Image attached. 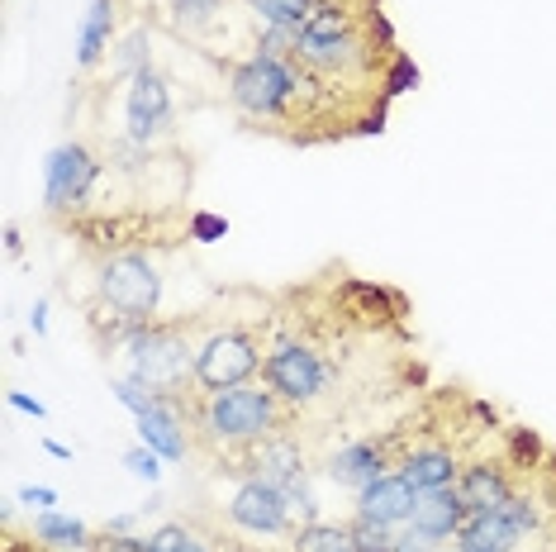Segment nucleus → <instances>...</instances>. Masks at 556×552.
I'll return each mask as SVG.
<instances>
[{"mask_svg":"<svg viewBox=\"0 0 556 552\" xmlns=\"http://www.w3.org/2000/svg\"><path fill=\"white\" fill-rule=\"evenodd\" d=\"M386 467H390V438H362V443H348L343 453H333L328 476H333L338 486H348V491L362 495L376 476H386Z\"/></svg>","mask_w":556,"mask_h":552,"instance_id":"obj_12","label":"nucleus"},{"mask_svg":"<svg viewBox=\"0 0 556 552\" xmlns=\"http://www.w3.org/2000/svg\"><path fill=\"white\" fill-rule=\"evenodd\" d=\"M5 552H34V543H15V538H10V543H5Z\"/></svg>","mask_w":556,"mask_h":552,"instance_id":"obj_28","label":"nucleus"},{"mask_svg":"<svg viewBox=\"0 0 556 552\" xmlns=\"http://www.w3.org/2000/svg\"><path fill=\"white\" fill-rule=\"evenodd\" d=\"M262 376H267V386L286 405H314L333 386V367L309 343H276L267 362H262Z\"/></svg>","mask_w":556,"mask_h":552,"instance_id":"obj_6","label":"nucleus"},{"mask_svg":"<svg viewBox=\"0 0 556 552\" xmlns=\"http://www.w3.org/2000/svg\"><path fill=\"white\" fill-rule=\"evenodd\" d=\"M305 86H314V72L267 53H252L229 72L233 105L252 120H271V124H290L300 115V91Z\"/></svg>","mask_w":556,"mask_h":552,"instance_id":"obj_2","label":"nucleus"},{"mask_svg":"<svg viewBox=\"0 0 556 552\" xmlns=\"http://www.w3.org/2000/svg\"><path fill=\"white\" fill-rule=\"evenodd\" d=\"M457 491L476 514V510H500L504 500L514 495V481H509V472H504L500 462H471V467L457 476Z\"/></svg>","mask_w":556,"mask_h":552,"instance_id":"obj_16","label":"nucleus"},{"mask_svg":"<svg viewBox=\"0 0 556 552\" xmlns=\"http://www.w3.org/2000/svg\"><path fill=\"white\" fill-rule=\"evenodd\" d=\"M262 24H305L314 0H243Z\"/></svg>","mask_w":556,"mask_h":552,"instance_id":"obj_20","label":"nucleus"},{"mask_svg":"<svg viewBox=\"0 0 556 552\" xmlns=\"http://www.w3.org/2000/svg\"><path fill=\"white\" fill-rule=\"evenodd\" d=\"M528 529H538V510L528 495L514 491L500 510H476L471 519L462 524L457 548L462 552H514Z\"/></svg>","mask_w":556,"mask_h":552,"instance_id":"obj_8","label":"nucleus"},{"mask_svg":"<svg viewBox=\"0 0 556 552\" xmlns=\"http://www.w3.org/2000/svg\"><path fill=\"white\" fill-rule=\"evenodd\" d=\"M124 348H129V381L181 405V386L195 381V348L181 324H143L124 338Z\"/></svg>","mask_w":556,"mask_h":552,"instance_id":"obj_4","label":"nucleus"},{"mask_svg":"<svg viewBox=\"0 0 556 552\" xmlns=\"http://www.w3.org/2000/svg\"><path fill=\"white\" fill-rule=\"evenodd\" d=\"M438 552H462V548H457V543H452V548H438Z\"/></svg>","mask_w":556,"mask_h":552,"instance_id":"obj_29","label":"nucleus"},{"mask_svg":"<svg viewBox=\"0 0 556 552\" xmlns=\"http://www.w3.org/2000/svg\"><path fill=\"white\" fill-rule=\"evenodd\" d=\"M442 548V538H433V534H424L419 524H404V529L395 534V552H438Z\"/></svg>","mask_w":556,"mask_h":552,"instance_id":"obj_24","label":"nucleus"},{"mask_svg":"<svg viewBox=\"0 0 556 552\" xmlns=\"http://www.w3.org/2000/svg\"><path fill=\"white\" fill-rule=\"evenodd\" d=\"M34 538H39L43 548H58V552H86V548H91L86 524L62 519V514H53V510H43L39 519H34Z\"/></svg>","mask_w":556,"mask_h":552,"instance_id":"obj_18","label":"nucleus"},{"mask_svg":"<svg viewBox=\"0 0 556 552\" xmlns=\"http://www.w3.org/2000/svg\"><path fill=\"white\" fill-rule=\"evenodd\" d=\"M286 400L271 386H233V391H214L200 405V429L214 443H233V448H257L267 438L281 434L286 424Z\"/></svg>","mask_w":556,"mask_h":552,"instance_id":"obj_3","label":"nucleus"},{"mask_svg":"<svg viewBox=\"0 0 556 552\" xmlns=\"http://www.w3.org/2000/svg\"><path fill=\"white\" fill-rule=\"evenodd\" d=\"M110 34H115V0H91V10H86L81 20V67H91V62L110 48Z\"/></svg>","mask_w":556,"mask_h":552,"instance_id":"obj_17","label":"nucleus"},{"mask_svg":"<svg viewBox=\"0 0 556 552\" xmlns=\"http://www.w3.org/2000/svg\"><path fill=\"white\" fill-rule=\"evenodd\" d=\"M348 529H352L357 552H395V529H390V524H376V519H366V514H357Z\"/></svg>","mask_w":556,"mask_h":552,"instance_id":"obj_21","label":"nucleus"},{"mask_svg":"<svg viewBox=\"0 0 556 552\" xmlns=\"http://www.w3.org/2000/svg\"><path fill=\"white\" fill-rule=\"evenodd\" d=\"M471 519V505L462 500L457 486H442V491H424L414 505V524L433 538H457L462 524Z\"/></svg>","mask_w":556,"mask_h":552,"instance_id":"obj_14","label":"nucleus"},{"mask_svg":"<svg viewBox=\"0 0 556 552\" xmlns=\"http://www.w3.org/2000/svg\"><path fill=\"white\" fill-rule=\"evenodd\" d=\"M162 267L148 253H110L96 267V296L115 319V343H124L143 324H162Z\"/></svg>","mask_w":556,"mask_h":552,"instance_id":"obj_1","label":"nucleus"},{"mask_svg":"<svg viewBox=\"0 0 556 552\" xmlns=\"http://www.w3.org/2000/svg\"><path fill=\"white\" fill-rule=\"evenodd\" d=\"M172 129V86L167 77H157L153 67L134 72L129 91H124V138L129 143H153L157 134Z\"/></svg>","mask_w":556,"mask_h":552,"instance_id":"obj_9","label":"nucleus"},{"mask_svg":"<svg viewBox=\"0 0 556 552\" xmlns=\"http://www.w3.org/2000/svg\"><path fill=\"white\" fill-rule=\"evenodd\" d=\"M262 362H267V353H262L257 334H248V329H219V334H210L205 343L195 348V386H200V396L248 386L252 376L262 372Z\"/></svg>","mask_w":556,"mask_h":552,"instance_id":"obj_5","label":"nucleus"},{"mask_svg":"<svg viewBox=\"0 0 556 552\" xmlns=\"http://www.w3.org/2000/svg\"><path fill=\"white\" fill-rule=\"evenodd\" d=\"M462 462L452 448H442V443H428V448H409V453L400 457V472L409 476L419 491H442V486H457V472Z\"/></svg>","mask_w":556,"mask_h":552,"instance_id":"obj_15","label":"nucleus"},{"mask_svg":"<svg viewBox=\"0 0 556 552\" xmlns=\"http://www.w3.org/2000/svg\"><path fill=\"white\" fill-rule=\"evenodd\" d=\"M229 519L248 534H286L290 529V500L276 481H262V476H248L243 486L229 495Z\"/></svg>","mask_w":556,"mask_h":552,"instance_id":"obj_10","label":"nucleus"},{"mask_svg":"<svg viewBox=\"0 0 556 552\" xmlns=\"http://www.w3.org/2000/svg\"><path fill=\"white\" fill-rule=\"evenodd\" d=\"M419 495L424 491L404 472H386V476H376V481L357 495V514H366V519H376V524H390V529H400V524L414 519Z\"/></svg>","mask_w":556,"mask_h":552,"instance_id":"obj_11","label":"nucleus"},{"mask_svg":"<svg viewBox=\"0 0 556 552\" xmlns=\"http://www.w3.org/2000/svg\"><path fill=\"white\" fill-rule=\"evenodd\" d=\"M129 467H134V472H143V476H157V457H153V448H148V453H129Z\"/></svg>","mask_w":556,"mask_h":552,"instance_id":"obj_25","label":"nucleus"},{"mask_svg":"<svg viewBox=\"0 0 556 552\" xmlns=\"http://www.w3.org/2000/svg\"><path fill=\"white\" fill-rule=\"evenodd\" d=\"M100 181V158L91 153L86 143H62L48 153V167H43V205L53 215H72L91 200Z\"/></svg>","mask_w":556,"mask_h":552,"instance_id":"obj_7","label":"nucleus"},{"mask_svg":"<svg viewBox=\"0 0 556 552\" xmlns=\"http://www.w3.org/2000/svg\"><path fill=\"white\" fill-rule=\"evenodd\" d=\"M224 5H229V0H172L176 24H181V29H205L210 20H219Z\"/></svg>","mask_w":556,"mask_h":552,"instance_id":"obj_22","label":"nucleus"},{"mask_svg":"<svg viewBox=\"0 0 556 552\" xmlns=\"http://www.w3.org/2000/svg\"><path fill=\"white\" fill-rule=\"evenodd\" d=\"M115 67L124 72V77H134V72H143V67H148V29H134L129 39L119 43Z\"/></svg>","mask_w":556,"mask_h":552,"instance_id":"obj_23","label":"nucleus"},{"mask_svg":"<svg viewBox=\"0 0 556 552\" xmlns=\"http://www.w3.org/2000/svg\"><path fill=\"white\" fill-rule=\"evenodd\" d=\"M138 434H143V443L153 448V453L181 462L191 453V443H186V424H181V410H176V400H153L143 414H138Z\"/></svg>","mask_w":556,"mask_h":552,"instance_id":"obj_13","label":"nucleus"},{"mask_svg":"<svg viewBox=\"0 0 556 552\" xmlns=\"http://www.w3.org/2000/svg\"><path fill=\"white\" fill-rule=\"evenodd\" d=\"M176 552H205V543H200V538L191 534V538H186V543H181V548H176Z\"/></svg>","mask_w":556,"mask_h":552,"instance_id":"obj_27","label":"nucleus"},{"mask_svg":"<svg viewBox=\"0 0 556 552\" xmlns=\"http://www.w3.org/2000/svg\"><path fill=\"white\" fill-rule=\"evenodd\" d=\"M290 543H295V552H357L348 524H319V519H309L305 529L290 534Z\"/></svg>","mask_w":556,"mask_h":552,"instance_id":"obj_19","label":"nucleus"},{"mask_svg":"<svg viewBox=\"0 0 556 552\" xmlns=\"http://www.w3.org/2000/svg\"><path fill=\"white\" fill-rule=\"evenodd\" d=\"M10 400H15V405H20V410H29V414H43V405H34V400H29V396H10Z\"/></svg>","mask_w":556,"mask_h":552,"instance_id":"obj_26","label":"nucleus"}]
</instances>
